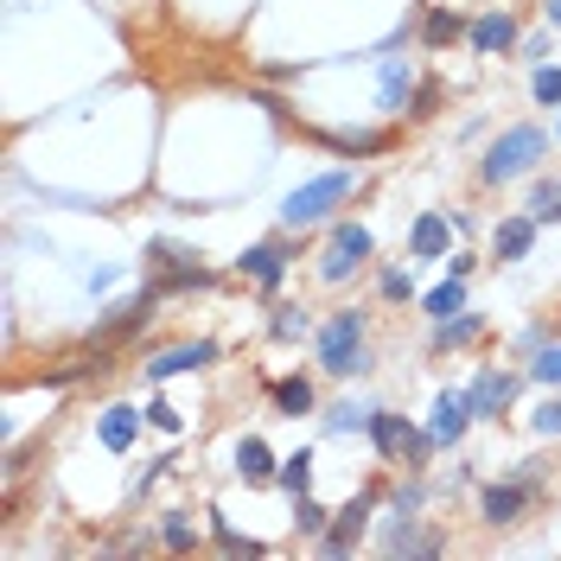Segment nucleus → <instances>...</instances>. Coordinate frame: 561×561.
Masks as SVG:
<instances>
[{
    "instance_id": "f257e3e1",
    "label": "nucleus",
    "mask_w": 561,
    "mask_h": 561,
    "mask_svg": "<svg viewBox=\"0 0 561 561\" xmlns=\"http://www.w3.org/2000/svg\"><path fill=\"white\" fill-rule=\"evenodd\" d=\"M313 345H319V370L325 377H364L370 370V319L357 307H345V313H332L313 332Z\"/></svg>"
},
{
    "instance_id": "f03ea898",
    "label": "nucleus",
    "mask_w": 561,
    "mask_h": 561,
    "mask_svg": "<svg viewBox=\"0 0 561 561\" xmlns=\"http://www.w3.org/2000/svg\"><path fill=\"white\" fill-rule=\"evenodd\" d=\"M364 185V173L357 167H332V173H319V179H307V185H294L287 198H280V224L287 230H307V224H325L332 210L345 205L351 192Z\"/></svg>"
},
{
    "instance_id": "7ed1b4c3",
    "label": "nucleus",
    "mask_w": 561,
    "mask_h": 561,
    "mask_svg": "<svg viewBox=\"0 0 561 561\" xmlns=\"http://www.w3.org/2000/svg\"><path fill=\"white\" fill-rule=\"evenodd\" d=\"M542 153H549V135H542L536 122H517V128H504V135L485 147L479 179H485V185H511V179L536 173V167H542Z\"/></svg>"
},
{
    "instance_id": "20e7f679",
    "label": "nucleus",
    "mask_w": 561,
    "mask_h": 561,
    "mask_svg": "<svg viewBox=\"0 0 561 561\" xmlns=\"http://www.w3.org/2000/svg\"><path fill=\"white\" fill-rule=\"evenodd\" d=\"M536 485H542V472H536V459H524L511 479H497V485H485V497H479V517H485L491 529H511L524 524L529 497H536Z\"/></svg>"
},
{
    "instance_id": "39448f33",
    "label": "nucleus",
    "mask_w": 561,
    "mask_h": 561,
    "mask_svg": "<svg viewBox=\"0 0 561 561\" xmlns=\"http://www.w3.org/2000/svg\"><path fill=\"white\" fill-rule=\"evenodd\" d=\"M370 440H377V454L383 459H402L409 472H421L427 459H434V434H415L402 415H389V409H377L370 415Z\"/></svg>"
},
{
    "instance_id": "423d86ee",
    "label": "nucleus",
    "mask_w": 561,
    "mask_h": 561,
    "mask_svg": "<svg viewBox=\"0 0 561 561\" xmlns=\"http://www.w3.org/2000/svg\"><path fill=\"white\" fill-rule=\"evenodd\" d=\"M364 262H370V230H364V224H332V243L319 255V280L339 287V280H351Z\"/></svg>"
},
{
    "instance_id": "0eeeda50",
    "label": "nucleus",
    "mask_w": 561,
    "mask_h": 561,
    "mask_svg": "<svg viewBox=\"0 0 561 561\" xmlns=\"http://www.w3.org/2000/svg\"><path fill=\"white\" fill-rule=\"evenodd\" d=\"M147 280L160 287V294H192V287H210V275L198 268V255H185L173 243H147Z\"/></svg>"
},
{
    "instance_id": "6e6552de",
    "label": "nucleus",
    "mask_w": 561,
    "mask_h": 561,
    "mask_svg": "<svg viewBox=\"0 0 561 561\" xmlns=\"http://www.w3.org/2000/svg\"><path fill=\"white\" fill-rule=\"evenodd\" d=\"M466 38H472L479 58H511V51H517V13H511V7H479Z\"/></svg>"
},
{
    "instance_id": "1a4fd4ad",
    "label": "nucleus",
    "mask_w": 561,
    "mask_h": 561,
    "mask_svg": "<svg viewBox=\"0 0 561 561\" xmlns=\"http://www.w3.org/2000/svg\"><path fill=\"white\" fill-rule=\"evenodd\" d=\"M153 307H160V287L147 280V287L135 294V300H122V307H108V313L96 319V332H90V339H96V345H115V339H128V332H140V325L153 319Z\"/></svg>"
},
{
    "instance_id": "9d476101",
    "label": "nucleus",
    "mask_w": 561,
    "mask_h": 561,
    "mask_svg": "<svg viewBox=\"0 0 561 561\" xmlns=\"http://www.w3.org/2000/svg\"><path fill=\"white\" fill-rule=\"evenodd\" d=\"M370 504H377V491H364L357 504H345V511H332V524H325V536H319V556H351V549L364 542V524H370Z\"/></svg>"
},
{
    "instance_id": "9b49d317",
    "label": "nucleus",
    "mask_w": 561,
    "mask_h": 561,
    "mask_svg": "<svg viewBox=\"0 0 561 561\" xmlns=\"http://www.w3.org/2000/svg\"><path fill=\"white\" fill-rule=\"evenodd\" d=\"M287 262H294V249L287 243H249L243 255H237V275L255 280L262 294H275L280 280H287Z\"/></svg>"
},
{
    "instance_id": "f8f14e48",
    "label": "nucleus",
    "mask_w": 561,
    "mask_h": 561,
    "mask_svg": "<svg viewBox=\"0 0 561 561\" xmlns=\"http://www.w3.org/2000/svg\"><path fill=\"white\" fill-rule=\"evenodd\" d=\"M472 415L479 421H504V409H511V396H517V377L511 370H497V364H485L479 377H472Z\"/></svg>"
},
{
    "instance_id": "ddd939ff",
    "label": "nucleus",
    "mask_w": 561,
    "mask_h": 561,
    "mask_svg": "<svg viewBox=\"0 0 561 561\" xmlns=\"http://www.w3.org/2000/svg\"><path fill=\"white\" fill-rule=\"evenodd\" d=\"M377 549H383V556H440V536H434V529H415L409 511H389Z\"/></svg>"
},
{
    "instance_id": "4468645a",
    "label": "nucleus",
    "mask_w": 561,
    "mask_h": 561,
    "mask_svg": "<svg viewBox=\"0 0 561 561\" xmlns=\"http://www.w3.org/2000/svg\"><path fill=\"white\" fill-rule=\"evenodd\" d=\"M472 421H479L472 415V396H466V389H440V396H434V421H427V434H434V447H454Z\"/></svg>"
},
{
    "instance_id": "2eb2a0df",
    "label": "nucleus",
    "mask_w": 561,
    "mask_h": 561,
    "mask_svg": "<svg viewBox=\"0 0 561 561\" xmlns=\"http://www.w3.org/2000/svg\"><path fill=\"white\" fill-rule=\"evenodd\" d=\"M217 357H224V345H217V339L153 351V357H147V377H153V383H167V377H179V370H205V364H217Z\"/></svg>"
},
{
    "instance_id": "dca6fc26",
    "label": "nucleus",
    "mask_w": 561,
    "mask_h": 561,
    "mask_svg": "<svg viewBox=\"0 0 561 561\" xmlns=\"http://www.w3.org/2000/svg\"><path fill=\"white\" fill-rule=\"evenodd\" d=\"M409 255H415V262L454 255V217H447V210H421L415 230H409Z\"/></svg>"
},
{
    "instance_id": "f3484780",
    "label": "nucleus",
    "mask_w": 561,
    "mask_h": 561,
    "mask_svg": "<svg viewBox=\"0 0 561 561\" xmlns=\"http://www.w3.org/2000/svg\"><path fill=\"white\" fill-rule=\"evenodd\" d=\"M409 103H415V65L409 58H383V70H377V108L402 115Z\"/></svg>"
},
{
    "instance_id": "a211bd4d",
    "label": "nucleus",
    "mask_w": 561,
    "mask_h": 561,
    "mask_svg": "<svg viewBox=\"0 0 561 561\" xmlns=\"http://www.w3.org/2000/svg\"><path fill=\"white\" fill-rule=\"evenodd\" d=\"M536 230H542V224H536L529 210H517V217H504V224L491 230V255H497V262H524L529 249H536Z\"/></svg>"
},
{
    "instance_id": "6ab92c4d",
    "label": "nucleus",
    "mask_w": 561,
    "mask_h": 561,
    "mask_svg": "<svg viewBox=\"0 0 561 561\" xmlns=\"http://www.w3.org/2000/svg\"><path fill=\"white\" fill-rule=\"evenodd\" d=\"M140 421H147V409H128V402H115V409H103V421H96V440H103L108 454H128L140 434Z\"/></svg>"
},
{
    "instance_id": "aec40b11",
    "label": "nucleus",
    "mask_w": 561,
    "mask_h": 561,
    "mask_svg": "<svg viewBox=\"0 0 561 561\" xmlns=\"http://www.w3.org/2000/svg\"><path fill=\"white\" fill-rule=\"evenodd\" d=\"M466 33H472V20L454 13V7H427V13H421V45H427V51H447V45H459Z\"/></svg>"
},
{
    "instance_id": "412c9836",
    "label": "nucleus",
    "mask_w": 561,
    "mask_h": 561,
    "mask_svg": "<svg viewBox=\"0 0 561 561\" xmlns=\"http://www.w3.org/2000/svg\"><path fill=\"white\" fill-rule=\"evenodd\" d=\"M280 466H275V454H268V440L262 434H249V440H237V479L243 485H268Z\"/></svg>"
},
{
    "instance_id": "4be33fe9",
    "label": "nucleus",
    "mask_w": 561,
    "mask_h": 561,
    "mask_svg": "<svg viewBox=\"0 0 561 561\" xmlns=\"http://www.w3.org/2000/svg\"><path fill=\"white\" fill-rule=\"evenodd\" d=\"M268 402H275V415L300 421V415H313V383L307 377H280V383H268Z\"/></svg>"
},
{
    "instance_id": "5701e85b",
    "label": "nucleus",
    "mask_w": 561,
    "mask_h": 561,
    "mask_svg": "<svg viewBox=\"0 0 561 561\" xmlns=\"http://www.w3.org/2000/svg\"><path fill=\"white\" fill-rule=\"evenodd\" d=\"M485 332L479 313H454V319H434V351H454V345H472Z\"/></svg>"
},
{
    "instance_id": "b1692460",
    "label": "nucleus",
    "mask_w": 561,
    "mask_h": 561,
    "mask_svg": "<svg viewBox=\"0 0 561 561\" xmlns=\"http://www.w3.org/2000/svg\"><path fill=\"white\" fill-rule=\"evenodd\" d=\"M421 313H427V319H454V313H466V280L447 275L440 287H434V294H427V300H421Z\"/></svg>"
},
{
    "instance_id": "393cba45",
    "label": "nucleus",
    "mask_w": 561,
    "mask_h": 561,
    "mask_svg": "<svg viewBox=\"0 0 561 561\" xmlns=\"http://www.w3.org/2000/svg\"><path fill=\"white\" fill-rule=\"evenodd\" d=\"M275 479H280V491H287V497H307V491H313V454L300 447L294 459H280Z\"/></svg>"
},
{
    "instance_id": "a878e982",
    "label": "nucleus",
    "mask_w": 561,
    "mask_h": 561,
    "mask_svg": "<svg viewBox=\"0 0 561 561\" xmlns=\"http://www.w3.org/2000/svg\"><path fill=\"white\" fill-rule=\"evenodd\" d=\"M370 415H377V409H364V402H339V409L325 415V434H370Z\"/></svg>"
},
{
    "instance_id": "bb28decb",
    "label": "nucleus",
    "mask_w": 561,
    "mask_h": 561,
    "mask_svg": "<svg viewBox=\"0 0 561 561\" xmlns=\"http://www.w3.org/2000/svg\"><path fill=\"white\" fill-rule=\"evenodd\" d=\"M268 332H275V345H294V339L313 332V319H307V307H280V313L268 319Z\"/></svg>"
},
{
    "instance_id": "cd10ccee",
    "label": "nucleus",
    "mask_w": 561,
    "mask_h": 561,
    "mask_svg": "<svg viewBox=\"0 0 561 561\" xmlns=\"http://www.w3.org/2000/svg\"><path fill=\"white\" fill-rule=\"evenodd\" d=\"M325 524H332V511H325V504H313V497H294V529H300V536H325Z\"/></svg>"
},
{
    "instance_id": "c85d7f7f",
    "label": "nucleus",
    "mask_w": 561,
    "mask_h": 561,
    "mask_svg": "<svg viewBox=\"0 0 561 561\" xmlns=\"http://www.w3.org/2000/svg\"><path fill=\"white\" fill-rule=\"evenodd\" d=\"M529 217H536V224H561V179H542V185H536Z\"/></svg>"
},
{
    "instance_id": "c756f323",
    "label": "nucleus",
    "mask_w": 561,
    "mask_h": 561,
    "mask_svg": "<svg viewBox=\"0 0 561 561\" xmlns=\"http://www.w3.org/2000/svg\"><path fill=\"white\" fill-rule=\"evenodd\" d=\"M529 377H536V383H549V389H556V383H561V345H542V351H529Z\"/></svg>"
},
{
    "instance_id": "7c9ffc66",
    "label": "nucleus",
    "mask_w": 561,
    "mask_h": 561,
    "mask_svg": "<svg viewBox=\"0 0 561 561\" xmlns=\"http://www.w3.org/2000/svg\"><path fill=\"white\" fill-rule=\"evenodd\" d=\"M160 542H167V549H198V529H192V524L173 511V517L160 524Z\"/></svg>"
},
{
    "instance_id": "2f4dec72",
    "label": "nucleus",
    "mask_w": 561,
    "mask_h": 561,
    "mask_svg": "<svg viewBox=\"0 0 561 561\" xmlns=\"http://www.w3.org/2000/svg\"><path fill=\"white\" fill-rule=\"evenodd\" d=\"M529 90H536V103H542V108H561V70H556V65H542Z\"/></svg>"
},
{
    "instance_id": "473e14b6",
    "label": "nucleus",
    "mask_w": 561,
    "mask_h": 561,
    "mask_svg": "<svg viewBox=\"0 0 561 561\" xmlns=\"http://www.w3.org/2000/svg\"><path fill=\"white\" fill-rule=\"evenodd\" d=\"M377 287H383V300H415V280H409V268H383V275H377Z\"/></svg>"
},
{
    "instance_id": "72a5a7b5",
    "label": "nucleus",
    "mask_w": 561,
    "mask_h": 561,
    "mask_svg": "<svg viewBox=\"0 0 561 561\" xmlns=\"http://www.w3.org/2000/svg\"><path fill=\"white\" fill-rule=\"evenodd\" d=\"M529 427H536V434H561V396H549V402L529 415Z\"/></svg>"
},
{
    "instance_id": "f704fd0d",
    "label": "nucleus",
    "mask_w": 561,
    "mask_h": 561,
    "mask_svg": "<svg viewBox=\"0 0 561 561\" xmlns=\"http://www.w3.org/2000/svg\"><path fill=\"white\" fill-rule=\"evenodd\" d=\"M434 103H440V83H421L415 103H409V115H415V122H427V115H434Z\"/></svg>"
},
{
    "instance_id": "c9c22d12",
    "label": "nucleus",
    "mask_w": 561,
    "mask_h": 561,
    "mask_svg": "<svg viewBox=\"0 0 561 561\" xmlns=\"http://www.w3.org/2000/svg\"><path fill=\"white\" fill-rule=\"evenodd\" d=\"M421 497H427V491H421V479H415V485H396L389 511H409V517H415V511H421Z\"/></svg>"
},
{
    "instance_id": "e433bc0d",
    "label": "nucleus",
    "mask_w": 561,
    "mask_h": 561,
    "mask_svg": "<svg viewBox=\"0 0 561 561\" xmlns=\"http://www.w3.org/2000/svg\"><path fill=\"white\" fill-rule=\"evenodd\" d=\"M217 536H224V549H230V556H262V542H255V536H237V529H224V524H217Z\"/></svg>"
},
{
    "instance_id": "4c0bfd02",
    "label": "nucleus",
    "mask_w": 561,
    "mask_h": 561,
    "mask_svg": "<svg viewBox=\"0 0 561 561\" xmlns=\"http://www.w3.org/2000/svg\"><path fill=\"white\" fill-rule=\"evenodd\" d=\"M147 421H153V427H167V434H173V427H179V409H173V402H147Z\"/></svg>"
},
{
    "instance_id": "58836bf2",
    "label": "nucleus",
    "mask_w": 561,
    "mask_h": 561,
    "mask_svg": "<svg viewBox=\"0 0 561 561\" xmlns=\"http://www.w3.org/2000/svg\"><path fill=\"white\" fill-rule=\"evenodd\" d=\"M549 26H561V0H549Z\"/></svg>"
},
{
    "instance_id": "ea45409f",
    "label": "nucleus",
    "mask_w": 561,
    "mask_h": 561,
    "mask_svg": "<svg viewBox=\"0 0 561 561\" xmlns=\"http://www.w3.org/2000/svg\"><path fill=\"white\" fill-rule=\"evenodd\" d=\"M556 135H561V128H556Z\"/></svg>"
}]
</instances>
